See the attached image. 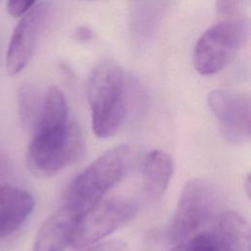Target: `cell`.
I'll list each match as a JSON object with an SVG mask.
<instances>
[{
  "instance_id": "cell-1",
  "label": "cell",
  "mask_w": 251,
  "mask_h": 251,
  "mask_svg": "<svg viewBox=\"0 0 251 251\" xmlns=\"http://www.w3.org/2000/svg\"><path fill=\"white\" fill-rule=\"evenodd\" d=\"M86 93L93 132L100 138L114 135L126 113V81L121 66L112 59L98 63L88 77Z\"/></svg>"
},
{
  "instance_id": "cell-2",
  "label": "cell",
  "mask_w": 251,
  "mask_h": 251,
  "mask_svg": "<svg viewBox=\"0 0 251 251\" xmlns=\"http://www.w3.org/2000/svg\"><path fill=\"white\" fill-rule=\"evenodd\" d=\"M127 155L126 145L112 147L101 154L70 183L64 206L79 217L84 215L123 177Z\"/></svg>"
},
{
  "instance_id": "cell-3",
  "label": "cell",
  "mask_w": 251,
  "mask_h": 251,
  "mask_svg": "<svg viewBox=\"0 0 251 251\" xmlns=\"http://www.w3.org/2000/svg\"><path fill=\"white\" fill-rule=\"evenodd\" d=\"M83 149L78 126L70 121L56 126H39L32 131L26 164L38 176H51L75 162Z\"/></svg>"
},
{
  "instance_id": "cell-4",
  "label": "cell",
  "mask_w": 251,
  "mask_h": 251,
  "mask_svg": "<svg viewBox=\"0 0 251 251\" xmlns=\"http://www.w3.org/2000/svg\"><path fill=\"white\" fill-rule=\"evenodd\" d=\"M247 20H228L208 28L198 39L194 52L195 70L209 75L225 69L249 38Z\"/></svg>"
},
{
  "instance_id": "cell-5",
  "label": "cell",
  "mask_w": 251,
  "mask_h": 251,
  "mask_svg": "<svg viewBox=\"0 0 251 251\" xmlns=\"http://www.w3.org/2000/svg\"><path fill=\"white\" fill-rule=\"evenodd\" d=\"M216 204V190L208 180L200 177L188 180L180 192L170 226V240L178 243L195 234L210 220Z\"/></svg>"
},
{
  "instance_id": "cell-6",
  "label": "cell",
  "mask_w": 251,
  "mask_h": 251,
  "mask_svg": "<svg viewBox=\"0 0 251 251\" xmlns=\"http://www.w3.org/2000/svg\"><path fill=\"white\" fill-rule=\"evenodd\" d=\"M137 210L136 202L126 197L101 200L79 218L71 245L81 249L95 244L131 221Z\"/></svg>"
},
{
  "instance_id": "cell-7",
  "label": "cell",
  "mask_w": 251,
  "mask_h": 251,
  "mask_svg": "<svg viewBox=\"0 0 251 251\" xmlns=\"http://www.w3.org/2000/svg\"><path fill=\"white\" fill-rule=\"evenodd\" d=\"M221 133L232 144H242L251 135V103L248 95L226 89L212 90L207 97Z\"/></svg>"
},
{
  "instance_id": "cell-8",
  "label": "cell",
  "mask_w": 251,
  "mask_h": 251,
  "mask_svg": "<svg viewBox=\"0 0 251 251\" xmlns=\"http://www.w3.org/2000/svg\"><path fill=\"white\" fill-rule=\"evenodd\" d=\"M49 10L50 2L42 1L20 18L6 52L5 63L9 75H18L28 64Z\"/></svg>"
},
{
  "instance_id": "cell-9",
  "label": "cell",
  "mask_w": 251,
  "mask_h": 251,
  "mask_svg": "<svg viewBox=\"0 0 251 251\" xmlns=\"http://www.w3.org/2000/svg\"><path fill=\"white\" fill-rule=\"evenodd\" d=\"M33 196L13 184L0 186V239L17 231L34 209Z\"/></svg>"
},
{
  "instance_id": "cell-10",
  "label": "cell",
  "mask_w": 251,
  "mask_h": 251,
  "mask_svg": "<svg viewBox=\"0 0 251 251\" xmlns=\"http://www.w3.org/2000/svg\"><path fill=\"white\" fill-rule=\"evenodd\" d=\"M79 218L66 206L58 209L42 223L32 251H64L71 244Z\"/></svg>"
},
{
  "instance_id": "cell-11",
  "label": "cell",
  "mask_w": 251,
  "mask_h": 251,
  "mask_svg": "<svg viewBox=\"0 0 251 251\" xmlns=\"http://www.w3.org/2000/svg\"><path fill=\"white\" fill-rule=\"evenodd\" d=\"M174 173L172 157L161 150H152L144 158L142 167L143 186L146 195L160 199L166 192Z\"/></svg>"
},
{
  "instance_id": "cell-12",
  "label": "cell",
  "mask_w": 251,
  "mask_h": 251,
  "mask_svg": "<svg viewBox=\"0 0 251 251\" xmlns=\"http://www.w3.org/2000/svg\"><path fill=\"white\" fill-rule=\"evenodd\" d=\"M221 251H250L251 236L248 222L235 212L222 215L215 234Z\"/></svg>"
},
{
  "instance_id": "cell-13",
  "label": "cell",
  "mask_w": 251,
  "mask_h": 251,
  "mask_svg": "<svg viewBox=\"0 0 251 251\" xmlns=\"http://www.w3.org/2000/svg\"><path fill=\"white\" fill-rule=\"evenodd\" d=\"M42 101L37 89L30 83L23 84L18 90V111L21 124L26 130L33 131L42 108Z\"/></svg>"
},
{
  "instance_id": "cell-14",
  "label": "cell",
  "mask_w": 251,
  "mask_h": 251,
  "mask_svg": "<svg viewBox=\"0 0 251 251\" xmlns=\"http://www.w3.org/2000/svg\"><path fill=\"white\" fill-rule=\"evenodd\" d=\"M176 244L169 251H221L216 235L210 232L195 233Z\"/></svg>"
},
{
  "instance_id": "cell-15",
  "label": "cell",
  "mask_w": 251,
  "mask_h": 251,
  "mask_svg": "<svg viewBox=\"0 0 251 251\" xmlns=\"http://www.w3.org/2000/svg\"><path fill=\"white\" fill-rule=\"evenodd\" d=\"M249 0H217V10L224 16H234L239 14L247 5Z\"/></svg>"
},
{
  "instance_id": "cell-16",
  "label": "cell",
  "mask_w": 251,
  "mask_h": 251,
  "mask_svg": "<svg viewBox=\"0 0 251 251\" xmlns=\"http://www.w3.org/2000/svg\"><path fill=\"white\" fill-rule=\"evenodd\" d=\"M36 0H7V13L13 18H21L25 15L34 5Z\"/></svg>"
},
{
  "instance_id": "cell-17",
  "label": "cell",
  "mask_w": 251,
  "mask_h": 251,
  "mask_svg": "<svg viewBox=\"0 0 251 251\" xmlns=\"http://www.w3.org/2000/svg\"><path fill=\"white\" fill-rule=\"evenodd\" d=\"M85 251H128L126 244L120 239H112L97 243Z\"/></svg>"
},
{
  "instance_id": "cell-18",
  "label": "cell",
  "mask_w": 251,
  "mask_h": 251,
  "mask_svg": "<svg viewBox=\"0 0 251 251\" xmlns=\"http://www.w3.org/2000/svg\"><path fill=\"white\" fill-rule=\"evenodd\" d=\"M11 175V167L8 157L0 150V186L9 183Z\"/></svg>"
},
{
  "instance_id": "cell-19",
  "label": "cell",
  "mask_w": 251,
  "mask_h": 251,
  "mask_svg": "<svg viewBox=\"0 0 251 251\" xmlns=\"http://www.w3.org/2000/svg\"><path fill=\"white\" fill-rule=\"evenodd\" d=\"M75 38L77 39L78 41H87L92 38V31L85 26H80L75 31Z\"/></svg>"
},
{
  "instance_id": "cell-20",
  "label": "cell",
  "mask_w": 251,
  "mask_h": 251,
  "mask_svg": "<svg viewBox=\"0 0 251 251\" xmlns=\"http://www.w3.org/2000/svg\"><path fill=\"white\" fill-rule=\"evenodd\" d=\"M244 190L248 196V198L250 197V191H251V179H250V175L247 176L245 181H244Z\"/></svg>"
}]
</instances>
